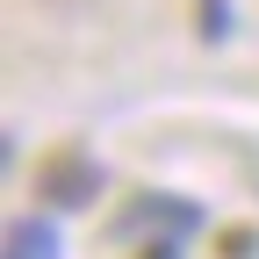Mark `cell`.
<instances>
[{"instance_id": "cell-1", "label": "cell", "mask_w": 259, "mask_h": 259, "mask_svg": "<svg viewBox=\"0 0 259 259\" xmlns=\"http://www.w3.org/2000/svg\"><path fill=\"white\" fill-rule=\"evenodd\" d=\"M36 180H44V194H51L58 209H79V202H94V194H101V173H94L87 158H51Z\"/></svg>"}, {"instance_id": "cell-2", "label": "cell", "mask_w": 259, "mask_h": 259, "mask_svg": "<svg viewBox=\"0 0 259 259\" xmlns=\"http://www.w3.org/2000/svg\"><path fill=\"white\" fill-rule=\"evenodd\" d=\"M51 252H58V238L44 223H15L8 231V259H51Z\"/></svg>"}, {"instance_id": "cell-3", "label": "cell", "mask_w": 259, "mask_h": 259, "mask_svg": "<svg viewBox=\"0 0 259 259\" xmlns=\"http://www.w3.org/2000/svg\"><path fill=\"white\" fill-rule=\"evenodd\" d=\"M144 259H173V245H151V252H144Z\"/></svg>"}]
</instances>
